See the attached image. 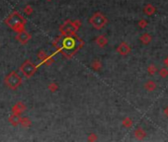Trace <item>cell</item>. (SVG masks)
I'll use <instances>...</instances> for the list:
<instances>
[{
	"label": "cell",
	"instance_id": "obj_1",
	"mask_svg": "<svg viewBox=\"0 0 168 142\" xmlns=\"http://www.w3.org/2000/svg\"><path fill=\"white\" fill-rule=\"evenodd\" d=\"M53 47H57V52H61L63 57L70 59L76 52L84 47V40L76 34L67 36H59L53 42Z\"/></svg>",
	"mask_w": 168,
	"mask_h": 142
},
{
	"label": "cell",
	"instance_id": "obj_2",
	"mask_svg": "<svg viewBox=\"0 0 168 142\" xmlns=\"http://www.w3.org/2000/svg\"><path fill=\"white\" fill-rule=\"evenodd\" d=\"M4 22L10 29H12L16 33H19L25 30V26H26V23H27L25 18L19 12H17V11H14V12L11 13L6 18Z\"/></svg>",
	"mask_w": 168,
	"mask_h": 142
},
{
	"label": "cell",
	"instance_id": "obj_3",
	"mask_svg": "<svg viewBox=\"0 0 168 142\" xmlns=\"http://www.w3.org/2000/svg\"><path fill=\"white\" fill-rule=\"evenodd\" d=\"M81 27V21L79 20H66L62 25L59 27V32L61 36H67V35H74L76 34L78 30Z\"/></svg>",
	"mask_w": 168,
	"mask_h": 142
},
{
	"label": "cell",
	"instance_id": "obj_4",
	"mask_svg": "<svg viewBox=\"0 0 168 142\" xmlns=\"http://www.w3.org/2000/svg\"><path fill=\"white\" fill-rule=\"evenodd\" d=\"M22 77L15 71H11L4 78V83L10 90H16L22 84Z\"/></svg>",
	"mask_w": 168,
	"mask_h": 142
},
{
	"label": "cell",
	"instance_id": "obj_5",
	"mask_svg": "<svg viewBox=\"0 0 168 142\" xmlns=\"http://www.w3.org/2000/svg\"><path fill=\"white\" fill-rule=\"evenodd\" d=\"M89 23L92 25V27L96 30H101L104 28L108 23L106 16L101 12H96L92 15L89 19Z\"/></svg>",
	"mask_w": 168,
	"mask_h": 142
},
{
	"label": "cell",
	"instance_id": "obj_6",
	"mask_svg": "<svg viewBox=\"0 0 168 142\" xmlns=\"http://www.w3.org/2000/svg\"><path fill=\"white\" fill-rule=\"evenodd\" d=\"M36 71H37V65L34 64L29 59L25 60L20 66V72L22 73V75L26 78H28V79H30V78H32L35 75Z\"/></svg>",
	"mask_w": 168,
	"mask_h": 142
},
{
	"label": "cell",
	"instance_id": "obj_7",
	"mask_svg": "<svg viewBox=\"0 0 168 142\" xmlns=\"http://www.w3.org/2000/svg\"><path fill=\"white\" fill-rule=\"evenodd\" d=\"M32 38V36H31V34L28 33L26 30H23V31H21L17 34V36H16V39L18 42H19L21 44H23V46H25V44H27L29 43V40H31Z\"/></svg>",
	"mask_w": 168,
	"mask_h": 142
},
{
	"label": "cell",
	"instance_id": "obj_8",
	"mask_svg": "<svg viewBox=\"0 0 168 142\" xmlns=\"http://www.w3.org/2000/svg\"><path fill=\"white\" fill-rule=\"evenodd\" d=\"M26 110H27V107H26V105L23 102H17L12 107V109H11V111H12V114L19 115H20L23 114Z\"/></svg>",
	"mask_w": 168,
	"mask_h": 142
},
{
	"label": "cell",
	"instance_id": "obj_9",
	"mask_svg": "<svg viewBox=\"0 0 168 142\" xmlns=\"http://www.w3.org/2000/svg\"><path fill=\"white\" fill-rule=\"evenodd\" d=\"M117 50H118V52L121 55H127L130 51V46H129L128 44H126L124 42V43H122L120 46L118 47Z\"/></svg>",
	"mask_w": 168,
	"mask_h": 142
},
{
	"label": "cell",
	"instance_id": "obj_10",
	"mask_svg": "<svg viewBox=\"0 0 168 142\" xmlns=\"http://www.w3.org/2000/svg\"><path fill=\"white\" fill-rule=\"evenodd\" d=\"M20 115H15V114H12L8 118V121L11 125L13 126H18L19 125V122H20Z\"/></svg>",
	"mask_w": 168,
	"mask_h": 142
},
{
	"label": "cell",
	"instance_id": "obj_11",
	"mask_svg": "<svg viewBox=\"0 0 168 142\" xmlns=\"http://www.w3.org/2000/svg\"><path fill=\"white\" fill-rule=\"evenodd\" d=\"M95 43H96V44H97V46H98V47H105L106 44H108V39L106 38L105 36L101 35V36L97 37V38H96Z\"/></svg>",
	"mask_w": 168,
	"mask_h": 142
},
{
	"label": "cell",
	"instance_id": "obj_12",
	"mask_svg": "<svg viewBox=\"0 0 168 142\" xmlns=\"http://www.w3.org/2000/svg\"><path fill=\"white\" fill-rule=\"evenodd\" d=\"M19 125H21L22 127H25V128H29L30 126L32 125V121L31 119L27 117H24V118H20V122H19Z\"/></svg>",
	"mask_w": 168,
	"mask_h": 142
},
{
	"label": "cell",
	"instance_id": "obj_13",
	"mask_svg": "<svg viewBox=\"0 0 168 142\" xmlns=\"http://www.w3.org/2000/svg\"><path fill=\"white\" fill-rule=\"evenodd\" d=\"M91 67L93 70L95 71H99L101 68H102V63H101L100 60H94L91 63Z\"/></svg>",
	"mask_w": 168,
	"mask_h": 142
},
{
	"label": "cell",
	"instance_id": "obj_14",
	"mask_svg": "<svg viewBox=\"0 0 168 142\" xmlns=\"http://www.w3.org/2000/svg\"><path fill=\"white\" fill-rule=\"evenodd\" d=\"M43 62H44V65H47V66H51V65L54 62V56H53V55H50V56H48H48L43 60Z\"/></svg>",
	"mask_w": 168,
	"mask_h": 142
},
{
	"label": "cell",
	"instance_id": "obj_15",
	"mask_svg": "<svg viewBox=\"0 0 168 142\" xmlns=\"http://www.w3.org/2000/svg\"><path fill=\"white\" fill-rule=\"evenodd\" d=\"M48 90H50L51 93H54V92L58 91V84L55 83V82H51V84H48Z\"/></svg>",
	"mask_w": 168,
	"mask_h": 142
},
{
	"label": "cell",
	"instance_id": "obj_16",
	"mask_svg": "<svg viewBox=\"0 0 168 142\" xmlns=\"http://www.w3.org/2000/svg\"><path fill=\"white\" fill-rule=\"evenodd\" d=\"M23 12L26 14V15H28V16H30V15H32L33 12H34V9H33V7L28 4V5H26L24 7V9H23Z\"/></svg>",
	"mask_w": 168,
	"mask_h": 142
},
{
	"label": "cell",
	"instance_id": "obj_17",
	"mask_svg": "<svg viewBox=\"0 0 168 142\" xmlns=\"http://www.w3.org/2000/svg\"><path fill=\"white\" fill-rule=\"evenodd\" d=\"M37 56H38V59H39V60L43 61L44 59L48 56V54L46 53V51H44V50H41V51H39V52H38V55H37Z\"/></svg>",
	"mask_w": 168,
	"mask_h": 142
},
{
	"label": "cell",
	"instance_id": "obj_18",
	"mask_svg": "<svg viewBox=\"0 0 168 142\" xmlns=\"http://www.w3.org/2000/svg\"><path fill=\"white\" fill-rule=\"evenodd\" d=\"M132 124H133L132 119L129 118H127L124 119V121H123V125H124L125 127H130Z\"/></svg>",
	"mask_w": 168,
	"mask_h": 142
},
{
	"label": "cell",
	"instance_id": "obj_19",
	"mask_svg": "<svg viewBox=\"0 0 168 142\" xmlns=\"http://www.w3.org/2000/svg\"><path fill=\"white\" fill-rule=\"evenodd\" d=\"M145 87H147V90H152L153 88H155V85L152 83L151 81H149V82H147V84H145Z\"/></svg>",
	"mask_w": 168,
	"mask_h": 142
},
{
	"label": "cell",
	"instance_id": "obj_20",
	"mask_svg": "<svg viewBox=\"0 0 168 142\" xmlns=\"http://www.w3.org/2000/svg\"><path fill=\"white\" fill-rule=\"evenodd\" d=\"M141 40H143V42L144 43V44H147V43H148L149 40H150V37H149L147 34H145L144 36H143L141 37V39H140Z\"/></svg>",
	"mask_w": 168,
	"mask_h": 142
},
{
	"label": "cell",
	"instance_id": "obj_21",
	"mask_svg": "<svg viewBox=\"0 0 168 142\" xmlns=\"http://www.w3.org/2000/svg\"><path fill=\"white\" fill-rule=\"evenodd\" d=\"M97 140V135L95 133H90L88 135V141H96Z\"/></svg>",
	"mask_w": 168,
	"mask_h": 142
},
{
	"label": "cell",
	"instance_id": "obj_22",
	"mask_svg": "<svg viewBox=\"0 0 168 142\" xmlns=\"http://www.w3.org/2000/svg\"><path fill=\"white\" fill-rule=\"evenodd\" d=\"M151 9H153V8H152V7H151L150 5L147 6V7H145V13H147V14H151L152 12H153V11H151Z\"/></svg>",
	"mask_w": 168,
	"mask_h": 142
},
{
	"label": "cell",
	"instance_id": "obj_23",
	"mask_svg": "<svg viewBox=\"0 0 168 142\" xmlns=\"http://www.w3.org/2000/svg\"><path fill=\"white\" fill-rule=\"evenodd\" d=\"M145 24H147V23H145V22H144V21H140V23H139V25L140 26V27H141V28H143V27H145Z\"/></svg>",
	"mask_w": 168,
	"mask_h": 142
},
{
	"label": "cell",
	"instance_id": "obj_24",
	"mask_svg": "<svg viewBox=\"0 0 168 142\" xmlns=\"http://www.w3.org/2000/svg\"><path fill=\"white\" fill-rule=\"evenodd\" d=\"M166 74H167V71H166L165 69H162V70H161V75H162V76H165Z\"/></svg>",
	"mask_w": 168,
	"mask_h": 142
},
{
	"label": "cell",
	"instance_id": "obj_25",
	"mask_svg": "<svg viewBox=\"0 0 168 142\" xmlns=\"http://www.w3.org/2000/svg\"><path fill=\"white\" fill-rule=\"evenodd\" d=\"M166 63H167V65H168V58L166 59Z\"/></svg>",
	"mask_w": 168,
	"mask_h": 142
},
{
	"label": "cell",
	"instance_id": "obj_26",
	"mask_svg": "<svg viewBox=\"0 0 168 142\" xmlns=\"http://www.w3.org/2000/svg\"><path fill=\"white\" fill-rule=\"evenodd\" d=\"M47 1H51V0H47Z\"/></svg>",
	"mask_w": 168,
	"mask_h": 142
}]
</instances>
